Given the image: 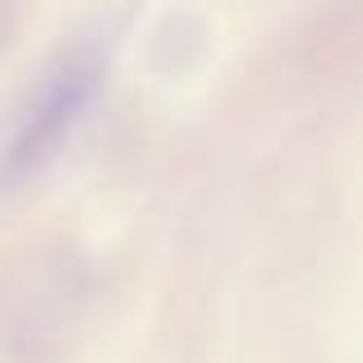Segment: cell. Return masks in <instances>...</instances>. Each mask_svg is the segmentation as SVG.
I'll return each instance as SVG.
<instances>
[{"mask_svg":"<svg viewBox=\"0 0 363 363\" xmlns=\"http://www.w3.org/2000/svg\"><path fill=\"white\" fill-rule=\"evenodd\" d=\"M101 88V60L92 46L60 55L51 69L37 79V88L28 92V101L18 106L14 129L0 152V175L5 179H28L69 143V133L79 129V120L88 116L92 97Z\"/></svg>","mask_w":363,"mask_h":363,"instance_id":"1","label":"cell"}]
</instances>
